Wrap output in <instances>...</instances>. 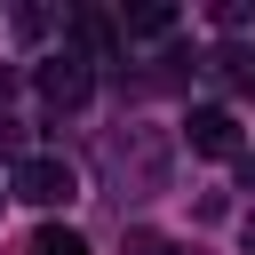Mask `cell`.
Instances as JSON below:
<instances>
[{
  "label": "cell",
  "mask_w": 255,
  "mask_h": 255,
  "mask_svg": "<svg viewBox=\"0 0 255 255\" xmlns=\"http://www.w3.org/2000/svg\"><path fill=\"white\" fill-rule=\"evenodd\" d=\"M24 255H88V239L80 231H64V223H48V231H32V247Z\"/></svg>",
  "instance_id": "277c9868"
},
{
  "label": "cell",
  "mask_w": 255,
  "mask_h": 255,
  "mask_svg": "<svg viewBox=\"0 0 255 255\" xmlns=\"http://www.w3.org/2000/svg\"><path fill=\"white\" fill-rule=\"evenodd\" d=\"M183 135H191V151H207V159H239V120H231L223 104H199V112L183 120Z\"/></svg>",
  "instance_id": "3957f363"
},
{
  "label": "cell",
  "mask_w": 255,
  "mask_h": 255,
  "mask_svg": "<svg viewBox=\"0 0 255 255\" xmlns=\"http://www.w3.org/2000/svg\"><path fill=\"white\" fill-rule=\"evenodd\" d=\"M167 24H175L167 8H135V16H128V32H143V40H151V32H167Z\"/></svg>",
  "instance_id": "8992f818"
},
{
  "label": "cell",
  "mask_w": 255,
  "mask_h": 255,
  "mask_svg": "<svg viewBox=\"0 0 255 255\" xmlns=\"http://www.w3.org/2000/svg\"><path fill=\"white\" fill-rule=\"evenodd\" d=\"M8 191L32 199V207H64V199L80 191V175H72V159H56V151H24V159L8 167Z\"/></svg>",
  "instance_id": "6da1fadb"
},
{
  "label": "cell",
  "mask_w": 255,
  "mask_h": 255,
  "mask_svg": "<svg viewBox=\"0 0 255 255\" xmlns=\"http://www.w3.org/2000/svg\"><path fill=\"white\" fill-rule=\"evenodd\" d=\"M247 255H255V215H247Z\"/></svg>",
  "instance_id": "9c48e42d"
},
{
  "label": "cell",
  "mask_w": 255,
  "mask_h": 255,
  "mask_svg": "<svg viewBox=\"0 0 255 255\" xmlns=\"http://www.w3.org/2000/svg\"><path fill=\"white\" fill-rule=\"evenodd\" d=\"M72 32H80V40H88V48H112V24H104V16H80V24H72Z\"/></svg>",
  "instance_id": "52a82bcc"
},
{
  "label": "cell",
  "mask_w": 255,
  "mask_h": 255,
  "mask_svg": "<svg viewBox=\"0 0 255 255\" xmlns=\"http://www.w3.org/2000/svg\"><path fill=\"white\" fill-rule=\"evenodd\" d=\"M88 88H96V72H88V56H80V48L40 56V96H48L56 112H80V104H88Z\"/></svg>",
  "instance_id": "7a4b0ae2"
},
{
  "label": "cell",
  "mask_w": 255,
  "mask_h": 255,
  "mask_svg": "<svg viewBox=\"0 0 255 255\" xmlns=\"http://www.w3.org/2000/svg\"><path fill=\"white\" fill-rule=\"evenodd\" d=\"M128 255H183L167 231H128Z\"/></svg>",
  "instance_id": "5b68a950"
},
{
  "label": "cell",
  "mask_w": 255,
  "mask_h": 255,
  "mask_svg": "<svg viewBox=\"0 0 255 255\" xmlns=\"http://www.w3.org/2000/svg\"><path fill=\"white\" fill-rule=\"evenodd\" d=\"M8 143H16V120H8V112H0V151H8Z\"/></svg>",
  "instance_id": "ba28073f"
}]
</instances>
